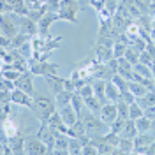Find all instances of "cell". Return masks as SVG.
Listing matches in <instances>:
<instances>
[{"label": "cell", "instance_id": "24", "mask_svg": "<svg viewBox=\"0 0 155 155\" xmlns=\"http://www.w3.org/2000/svg\"><path fill=\"white\" fill-rule=\"evenodd\" d=\"M136 127H137L139 132H146V130H150V127H152V120H148L146 116H141V118L136 120Z\"/></svg>", "mask_w": 155, "mask_h": 155}, {"label": "cell", "instance_id": "30", "mask_svg": "<svg viewBox=\"0 0 155 155\" xmlns=\"http://www.w3.org/2000/svg\"><path fill=\"white\" fill-rule=\"evenodd\" d=\"M139 21H141V23H139V27L150 32V28H152V25H153V23L150 21V16H143V14H141V16H139Z\"/></svg>", "mask_w": 155, "mask_h": 155}, {"label": "cell", "instance_id": "7", "mask_svg": "<svg viewBox=\"0 0 155 155\" xmlns=\"http://www.w3.org/2000/svg\"><path fill=\"white\" fill-rule=\"evenodd\" d=\"M34 76H35V74H34L32 71H30V72L23 71V72L19 74V78L16 79V88L27 92L30 95H34Z\"/></svg>", "mask_w": 155, "mask_h": 155}, {"label": "cell", "instance_id": "5", "mask_svg": "<svg viewBox=\"0 0 155 155\" xmlns=\"http://www.w3.org/2000/svg\"><path fill=\"white\" fill-rule=\"evenodd\" d=\"M30 71L34 72V74H37V76H51V74H57L58 71V65L57 64H49V62H42V60H32V64H28Z\"/></svg>", "mask_w": 155, "mask_h": 155}, {"label": "cell", "instance_id": "18", "mask_svg": "<svg viewBox=\"0 0 155 155\" xmlns=\"http://www.w3.org/2000/svg\"><path fill=\"white\" fill-rule=\"evenodd\" d=\"M2 129H4V136H5V137H12V136L19 134L18 125H14L12 120H7V118L2 120Z\"/></svg>", "mask_w": 155, "mask_h": 155}, {"label": "cell", "instance_id": "28", "mask_svg": "<svg viewBox=\"0 0 155 155\" xmlns=\"http://www.w3.org/2000/svg\"><path fill=\"white\" fill-rule=\"evenodd\" d=\"M116 106H118V116L124 118V120H129V104L120 102V104H116Z\"/></svg>", "mask_w": 155, "mask_h": 155}, {"label": "cell", "instance_id": "10", "mask_svg": "<svg viewBox=\"0 0 155 155\" xmlns=\"http://www.w3.org/2000/svg\"><path fill=\"white\" fill-rule=\"evenodd\" d=\"M19 32V25H16L7 14H2V35H7V37H14Z\"/></svg>", "mask_w": 155, "mask_h": 155}, {"label": "cell", "instance_id": "9", "mask_svg": "<svg viewBox=\"0 0 155 155\" xmlns=\"http://www.w3.org/2000/svg\"><path fill=\"white\" fill-rule=\"evenodd\" d=\"M11 101L14 102V104H19V106H25V107H30V109H34V99L30 94L27 92H23V90H12L11 92Z\"/></svg>", "mask_w": 155, "mask_h": 155}, {"label": "cell", "instance_id": "23", "mask_svg": "<svg viewBox=\"0 0 155 155\" xmlns=\"http://www.w3.org/2000/svg\"><path fill=\"white\" fill-rule=\"evenodd\" d=\"M129 92L132 94L134 97H143L148 94V90H146V87H141V85H136V83H129Z\"/></svg>", "mask_w": 155, "mask_h": 155}, {"label": "cell", "instance_id": "2", "mask_svg": "<svg viewBox=\"0 0 155 155\" xmlns=\"http://www.w3.org/2000/svg\"><path fill=\"white\" fill-rule=\"evenodd\" d=\"M79 9L81 7H79L78 0H62L58 16H60V19H67L71 23H78V11Z\"/></svg>", "mask_w": 155, "mask_h": 155}, {"label": "cell", "instance_id": "6", "mask_svg": "<svg viewBox=\"0 0 155 155\" xmlns=\"http://www.w3.org/2000/svg\"><path fill=\"white\" fill-rule=\"evenodd\" d=\"M57 19H60V16H58V12H51V11H48L42 18L37 21L39 25V35L41 37H49V27L57 21Z\"/></svg>", "mask_w": 155, "mask_h": 155}, {"label": "cell", "instance_id": "26", "mask_svg": "<svg viewBox=\"0 0 155 155\" xmlns=\"http://www.w3.org/2000/svg\"><path fill=\"white\" fill-rule=\"evenodd\" d=\"M81 153H85V155H95V153H99V150H97V145L94 143V139H90L87 145L83 146Z\"/></svg>", "mask_w": 155, "mask_h": 155}, {"label": "cell", "instance_id": "3", "mask_svg": "<svg viewBox=\"0 0 155 155\" xmlns=\"http://www.w3.org/2000/svg\"><path fill=\"white\" fill-rule=\"evenodd\" d=\"M83 124H85V129H87V134L88 136H97V134H102L106 129H109L104 120H99L95 118V113H90L83 118Z\"/></svg>", "mask_w": 155, "mask_h": 155}, {"label": "cell", "instance_id": "1", "mask_svg": "<svg viewBox=\"0 0 155 155\" xmlns=\"http://www.w3.org/2000/svg\"><path fill=\"white\" fill-rule=\"evenodd\" d=\"M55 104L57 102H53L49 97H37V99H34V109L32 111H35V115L39 116V120L42 124H48L49 116L57 111Z\"/></svg>", "mask_w": 155, "mask_h": 155}, {"label": "cell", "instance_id": "17", "mask_svg": "<svg viewBox=\"0 0 155 155\" xmlns=\"http://www.w3.org/2000/svg\"><path fill=\"white\" fill-rule=\"evenodd\" d=\"M85 104L88 106L90 113H101V109H102V101L95 95L87 97V99H85Z\"/></svg>", "mask_w": 155, "mask_h": 155}, {"label": "cell", "instance_id": "12", "mask_svg": "<svg viewBox=\"0 0 155 155\" xmlns=\"http://www.w3.org/2000/svg\"><path fill=\"white\" fill-rule=\"evenodd\" d=\"M116 118H118V106H115V104L102 106V109H101V120H104L107 125H111Z\"/></svg>", "mask_w": 155, "mask_h": 155}, {"label": "cell", "instance_id": "14", "mask_svg": "<svg viewBox=\"0 0 155 155\" xmlns=\"http://www.w3.org/2000/svg\"><path fill=\"white\" fill-rule=\"evenodd\" d=\"M25 139L21 134H16L9 137V148L12 150V153H23L25 152Z\"/></svg>", "mask_w": 155, "mask_h": 155}, {"label": "cell", "instance_id": "20", "mask_svg": "<svg viewBox=\"0 0 155 155\" xmlns=\"http://www.w3.org/2000/svg\"><path fill=\"white\" fill-rule=\"evenodd\" d=\"M27 41H28V35H25L23 32H18L14 37L11 39V48L12 49H19L23 44H27Z\"/></svg>", "mask_w": 155, "mask_h": 155}, {"label": "cell", "instance_id": "31", "mask_svg": "<svg viewBox=\"0 0 155 155\" xmlns=\"http://www.w3.org/2000/svg\"><path fill=\"white\" fill-rule=\"evenodd\" d=\"M152 35H153V39H155V27L152 28Z\"/></svg>", "mask_w": 155, "mask_h": 155}, {"label": "cell", "instance_id": "13", "mask_svg": "<svg viewBox=\"0 0 155 155\" xmlns=\"http://www.w3.org/2000/svg\"><path fill=\"white\" fill-rule=\"evenodd\" d=\"M46 83H48V87L51 88V92H53L55 95H57V94H60L62 90H65V79L58 78L57 74L46 76Z\"/></svg>", "mask_w": 155, "mask_h": 155}, {"label": "cell", "instance_id": "22", "mask_svg": "<svg viewBox=\"0 0 155 155\" xmlns=\"http://www.w3.org/2000/svg\"><path fill=\"white\" fill-rule=\"evenodd\" d=\"M125 51H127V42L118 41V42H115V44H113V57H115V58L125 57Z\"/></svg>", "mask_w": 155, "mask_h": 155}, {"label": "cell", "instance_id": "21", "mask_svg": "<svg viewBox=\"0 0 155 155\" xmlns=\"http://www.w3.org/2000/svg\"><path fill=\"white\" fill-rule=\"evenodd\" d=\"M141 116H145L143 106H139V104H136V102L129 106V118H132V120H137V118H141Z\"/></svg>", "mask_w": 155, "mask_h": 155}, {"label": "cell", "instance_id": "16", "mask_svg": "<svg viewBox=\"0 0 155 155\" xmlns=\"http://www.w3.org/2000/svg\"><path fill=\"white\" fill-rule=\"evenodd\" d=\"M118 150H115V153H132L134 152V141L130 137H122L120 136V141H118Z\"/></svg>", "mask_w": 155, "mask_h": 155}, {"label": "cell", "instance_id": "8", "mask_svg": "<svg viewBox=\"0 0 155 155\" xmlns=\"http://www.w3.org/2000/svg\"><path fill=\"white\" fill-rule=\"evenodd\" d=\"M19 32H23L25 35L28 37H34L39 34V25L35 19H32L30 16H21L19 19Z\"/></svg>", "mask_w": 155, "mask_h": 155}, {"label": "cell", "instance_id": "27", "mask_svg": "<svg viewBox=\"0 0 155 155\" xmlns=\"http://www.w3.org/2000/svg\"><path fill=\"white\" fill-rule=\"evenodd\" d=\"M94 92H95V90H94V85H83V87L78 90V94L83 97V99H87V97L94 95Z\"/></svg>", "mask_w": 155, "mask_h": 155}, {"label": "cell", "instance_id": "11", "mask_svg": "<svg viewBox=\"0 0 155 155\" xmlns=\"http://www.w3.org/2000/svg\"><path fill=\"white\" fill-rule=\"evenodd\" d=\"M60 115H62V118H64L65 125L71 127V125H74V124L78 122V115H79V113L74 109L72 104H65V106H62V109H60Z\"/></svg>", "mask_w": 155, "mask_h": 155}, {"label": "cell", "instance_id": "15", "mask_svg": "<svg viewBox=\"0 0 155 155\" xmlns=\"http://www.w3.org/2000/svg\"><path fill=\"white\" fill-rule=\"evenodd\" d=\"M137 134H139V130H137V127H136V120L129 118L125 122V125H124V129H122L120 136H122V137H130V139H134Z\"/></svg>", "mask_w": 155, "mask_h": 155}, {"label": "cell", "instance_id": "32", "mask_svg": "<svg viewBox=\"0 0 155 155\" xmlns=\"http://www.w3.org/2000/svg\"><path fill=\"white\" fill-rule=\"evenodd\" d=\"M150 2H152V4H155V0H150Z\"/></svg>", "mask_w": 155, "mask_h": 155}, {"label": "cell", "instance_id": "29", "mask_svg": "<svg viewBox=\"0 0 155 155\" xmlns=\"http://www.w3.org/2000/svg\"><path fill=\"white\" fill-rule=\"evenodd\" d=\"M125 58L129 60V62H130V64H136V62H139V55H137V53H134V49H132V48H127Z\"/></svg>", "mask_w": 155, "mask_h": 155}, {"label": "cell", "instance_id": "19", "mask_svg": "<svg viewBox=\"0 0 155 155\" xmlns=\"http://www.w3.org/2000/svg\"><path fill=\"white\" fill-rule=\"evenodd\" d=\"M72 95H74V92H69V90H62L60 94H57V106L62 107L65 106V104H71V101H72Z\"/></svg>", "mask_w": 155, "mask_h": 155}, {"label": "cell", "instance_id": "4", "mask_svg": "<svg viewBox=\"0 0 155 155\" xmlns=\"http://www.w3.org/2000/svg\"><path fill=\"white\" fill-rule=\"evenodd\" d=\"M49 148L48 145L39 137V136H28L25 139V153H30V155H44L48 153Z\"/></svg>", "mask_w": 155, "mask_h": 155}, {"label": "cell", "instance_id": "25", "mask_svg": "<svg viewBox=\"0 0 155 155\" xmlns=\"http://www.w3.org/2000/svg\"><path fill=\"white\" fill-rule=\"evenodd\" d=\"M94 90H95V94H94V95L99 97V99H101V101L104 102V101H106V97H107V95H104V90H106V83H104V81H97L95 85H94Z\"/></svg>", "mask_w": 155, "mask_h": 155}]
</instances>
